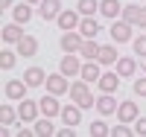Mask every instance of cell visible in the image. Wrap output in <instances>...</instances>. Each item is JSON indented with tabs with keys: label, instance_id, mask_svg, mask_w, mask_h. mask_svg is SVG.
<instances>
[{
	"label": "cell",
	"instance_id": "obj_27",
	"mask_svg": "<svg viewBox=\"0 0 146 137\" xmlns=\"http://www.w3.org/2000/svg\"><path fill=\"white\" fill-rule=\"evenodd\" d=\"M15 120H21V117H18V111L12 108V105H3V108H0V122H3V126H12Z\"/></svg>",
	"mask_w": 146,
	"mask_h": 137
},
{
	"label": "cell",
	"instance_id": "obj_2",
	"mask_svg": "<svg viewBox=\"0 0 146 137\" xmlns=\"http://www.w3.org/2000/svg\"><path fill=\"white\" fill-rule=\"evenodd\" d=\"M47 93H56V96H64V93H70V85H67V76L62 70L58 73H50V76H47Z\"/></svg>",
	"mask_w": 146,
	"mask_h": 137
},
{
	"label": "cell",
	"instance_id": "obj_11",
	"mask_svg": "<svg viewBox=\"0 0 146 137\" xmlns=\"http://www.w3.org/2000/svg\"><path fill=\"white\" fill-rule=\"evenodd\" d=\"M58 70H62L64 76H79V73H82V61L76 58V53H67L62 58V64H58Z\"/></svg>",
	"mask_w": 146,
	"mask_h": 137
},
{
	"label": "cell",
	"instance_id": "obj_14",
	"mask_svg": "<svg viewBox=\"0 0 146 137\" xmlns=\"http://www.w3.org/2000/svg\"><path fill=\"white\" fill-rule=\"evenodd\" d=\"M0 38H3L6 44H18L21 38H23V26L15 21V23H9V26H3L0 29Z\"/></svg>",
	"mask_w": 146,
	"mask_h": 137
},
{
	"label": "cell",
	"instance_id": "obj_17",
	"mask_svg": "<svg viewBox=\"0 0 146 137\" xmlns=\"http://www.w3.org/2000/svg\"><path fill=\"white\" fill-rule=\"evenodd\" d=\"M23 82H27L29 88H38V85L47 82V73L41 67H29V70H23Z\"/></svg>",
	"mask_w": 146,
	"mask_h": 137
},
{
	"label": "cell",
	"instance_id": "obj_36",
	"mask_svg": "<svg viewBox=\"0 0 146 137\" xmlns=\"http://www.w3.org/2000/svg\"><path fill=\"white\" fill-rule=\"evenodd\" d=\"M12 6V0H0V9H9Z\"/></svg>",
	"mask_w": 146,
	"mask_h": 137
},
{
	"label": "cell",
	"instance_id": "obj_23",
	"mask_svg": "<svg viewBox=\"0 0 146 137\" xmlns=\"http://www.w3.org/2000/svg\"><path fill=\"white\" fill-rule=\"evenodd\" d=\"M12 18H15L18 23H27V21L32 18V6L27 3V0H23V3H18L15 9H12Z\"/></svg>",
	"mask_w": 146,
	"mask_h": 137
},
{
	"label": "cell",
	"instance_id": "obj_38",
	"mask_svg": "<svg viewBox=\"0 0 146 137\" xmlns=\"http://www.w3.org/2000/svg\"><path fill=\"white\" fill-rule=\"evenodd\" d=\"M143 73H146V58H143Z\"/></svg>",
	"mask_w": 146,
	"mask_h": 137
},
{
	"label": "cell",
	"instance_id": "obj_28",
	"mask_svg": "<svg viewBox=\"0 0 146 137\" xmlns=\"http://www.w3.org/2000/svg\"><path fill=\"white\" fill-rule=\"evenodd\" d=\"M137 18H140V6H135V3L123 6V21H129V23H135V26H137Z\"/></svg>",
	"mask_w": 146,
	"mask_h": 137
},
{
	"label": "cell",
	"instance_id": "obj_10",
	"mask_svg": "<svg viewBox=\"0 0 146 137\" xmlns=\"http://www.w3.org/2000/svg\"><path fill=\"white\" fill-rule=\"evenodd\" d=\"M41 114L44 117H58L62 114V105H58V96L56 93H47V96H41Z\"/></svg>",
	"mask_w": 146,
	"mask_h": 137
},
{
	"label": "cell",
	"instance_id": "obj_7",
	"mask_svg": "<svg viewBox=\"0 0 146 137\" xmlns=\"http://www.w3.org/2000/svg\"><path fill=\"white\" fill-rule=\"evenodd\" d=\"M41 114V105L38 102H32V99H21V105H18V117L23 122H32V120H38Z\"/></svg>",
	"mask_w": 146,
	"mask_h": 137
},
{
	"label": "cell",
	"instance_id": "obj_4",
	"mask_svg": "<svg viewBox=\"0 0 146 137\" xmlns=\"http://www.w3.org/2000/svg\"><path fill=\"white\" fill-rule=\"evenodd\" d=\"M82 44H85V35L79 29H70V32L62 35V50H64V53H79Z\"/></svg>",
	"mask_w": 146,
	"mask_h": 137
},
{
	"label": "cell",
	"instance_id": "obj_16",
	"mask_svg": "<svg viewBox=\"0 0 146 137\" xmlns=\"http://www.w3.org/2000/svg\"><path fill=\"white\" fill-rule=\"evenodd\" d=\"M79 76H82L85 82H88V85H91V82H100V76H102V70H100V61H85Z\"/></svg>",
	"mask_w": 146,
	"mask_h": 137
},
{
	"label": "cell",
	"instance_id": "obj_5",
	"mask_svg": "<svg viewBox=\"0 0 146 137\" xmlns=\"http://www.w3.org/2000/svg\"><path fill=\"white\" fill-rule=\"evenodd\" d=\"M137 117H140V108H137L135 99H126V102H120V108H117V120H120V122H135Z\"/></svg>",
	"mask_w": 146,
	"mask_h": 137
},
{
	"label": "cell",
	"instance_id": "obj_34",
	"mask_svg": "<svg viewBox=\"0 0 146 137\" xmlns=\"http://www.w3.org/2000/svg\"><path fill=\"white\" fill-rule=\"evenodd\" d=\"M135 93H137V96H146V76L135 82Z\"/></svg>",
	"mask_w": 146,
	"mask_h": 137
},
{
	"label": "cell",
	"instance_id": "obj_24",
	"mask_svg": "<svg viewBox=\"0 0 146 137\" xmlns=\"http://www.w3.org/2000/svg\"><path fill=\"white\" fill-rule=\"evenodd\" d=\"M117 50L111 47V44H105V47H100V58H96V61H100V64H117Z\"/></svg>",
	"mask_w": 146,
	"mask_h": 137
},
{
	"label": "cell",
	"instance_id": "obj_37",
	"mask_svg": "<svg viewBox=\"0 0 146 137\" xmlns=\"http://www.w3.org/2000/svg\"><path fill=\"white\" fill-rule=\"evenodd\" d=\"M27 3H41V0H27Z\"/></svg>",
	"mask_w": 146,
	"mask_h": 137
},
{
	"label": "cell",
	"instance_id": "obj_9",
	"mask_svg": "<svg viewBox=\"0 0 146 137\" xmlns=\"http://www.w3.org/2000/svg\"><path fill=\"white\" fill-rule=\"evenodd\" d=\"M27 88H29V85L23 82V79H9L3 91H6L9 99H18V102H21V99H27Z\"/></svg>",
	"mask_w": 146,
	"mask_h": 137
},
{
	"label": "cell",
	"instance_id": "obj_13",
	"mask_svg": "<svg viewBox=\"0 0 146 137\" xmlns=\"http://www.w3.org/2000/svg\"><path fill=\"white\" fill-rule=\"evenodd\" d=\"M120 79H123V76L114 70V73H102L96 85H100V91H102V93H114V91L120 88Z\"/></svg>",
	"mask_w": 146,
	"mask_h": 137
},
{
	"label": "cell",
	"instance_id": "obj_19",
	"mask_svg": "<svg viewBox=\"0 0 146 137\" xmlns=\"http://www.w3.org/2000/svg\"><path fill=\"white\" fill-rule=\"evenodd\" d=\"M79 32L85 35V38H96V35H100V23H96V18H94V15L82 18V23H79Z\"/></svg>",
	"mask_w": 146,
	"mask_h": 137
},
{
	"label": "cell",
	"instance_id": "obj_22",
	"mask_svg": "<svg viewBox=\"0 0 146 137\" xmlns=\"http://www.w3.org/2000/svg\"><path fill=\"white\" fill-rule=\"evenodd\" d=\"M100 15H105V18H117V15H123L120 0H100Z\"/></svg>",
	"mask_w": 146,
	"mask_h": 137
},
{
	"label": "cell",
	"instance_id": "obj_32",
	"mask_svg": "<svg viewBox=\"0 0 146 137\" xmlns=\"http://www.w3.org/2000/svg\"><path fill=\"white\" fill-rule=\"evenodd\" d=\"M111 134H114V137H131V134H135V128H129V122H120V126L111 128Z\"/></svg>",
	"mask_w": 146,
	"mask_h": 137
},
{
	"label": "cell",
	"instance_id": "obj_18",
	"mask_svg": "<svg viewBox=\"0 0 146 137\" xmlns=\"http://www.w3.org/2000/svg\"><path fill=\"white\" fill-rule=\"evenodd\" d=\"M114 67H117V73H120L123 79H129V76H135V73H137V61L126 56V58H117V64H114Z\"/></svg>",
	"mask_w": 146,
	"mask_h": 137
},
{
	"label": "cell",
	"instance_id": "obj_15",
	"mask_svg": "<svg viewBox=\"0 0 146 137\" xmlns=\"http://www.w3.org/2000/svg\"><path fill=\"white\" fill-rule=\"evenodd\" d=\"M58 117L64 120V126H73V128H76V126H79V120H82V108H79L76 102H73V105H64Z\"/></svg>",
	"mask_w": 146,
	"mask_h": 137
},
{
	"label": "cell",
	"instance_id": "obj_3",
	"mask_svg": "<svg viewBox=\"0 0 146 137\" xmlns=\"http://www.w3.org/2000/svg\"><path fill=\"white\" fill-rule=\"evenodd\" d=\"M131 26H135V23H129V21H114L111 23V38H114V44L135 41V38H131Z\"/></svg>",
	"mask_w": 146,
	"mask_h": 137
},
{
	"label": "cell",
	"instance_id": "obj_6",
	"mask_svg": "<svg viewBox=\"0 0 146 137\" xmlns=\"http://www.w3.org/2000/svg\"><path fill=\"white\" fill-rule=\"evenodd\" d=\"M56 23L62 26L64 32H70V29H79V9H62V15L56 18Z\"/></svg>",
	"mask_w": 146,
	"mask_h": 137
},
{
	"label": "cell",
	"instance_id": "obj_1",
	"mask_svg": "<svg viewBox=\"0 0 146 137\" xmlns=\"http://www.w3.org/2000/svg\"><path fill=\"white\" fill-rule=\"evenodd\" d=\"M70 99H73L79 108H94V105H96V102H94V93H91V88H88V82H85V79H79V82L70 85Z\"/></svg>",
	"mask_w": 146,
	"mask_h": 137
},
{
	"label": "cell",
	"instance_id": "obj_35",
	"mask_svg": "<svg viewBox=\"0 0 146 137\" xmlns=\"http://www.w3.org/2000/svg\"><path fill=\"white\" fill-rule=\"evenodd\" d=\"M137 26H143V29H146V6L140 9V18H137Z\"/></svg>",
	"mask_w": 146,
	"mask_h": 137
},
{
	"label": "cell",
	"instance_id": "obj_29",
	"mask_svg": "<svg viewBox=\"0 0 146 137\" xmlns=\"http://www.w3.org/2000/svg\"><path fill=\"white\" fill-rule=\"evenodd\" d=\"M15 61H18V56L12 53V50H0V67H3V70H12Z\"/></svg>",
	"mask_w": 146,
	"mask_h": 137
},
{
	"label": "cell",
	"instance_id": "obj_26",
	"mask_svg": "<svg viewBox=\"0 0 146 137\" xmlns=\"http://www.w3.org/2000/svg\"><path fill=\"white\" fill-rule=\"evenodd\" d=\"M79 15L82 18H88V15H96V12H100V0H79Z\"/></svg>",
	"mask_w": 146,
	"mask_h": 137
},
{
	"label": "cell",
	"instance_id": "obj_31",
	"mask_svg": "<svg viewBox=\"0 0 146 137\" xmlns=\"http://www.w3.org/2000/svg\"><path fill=\"white\" fill-rule=\"evenodd\" d=\"M131 47H135V56L146 58V35H137V38L131 41Z\"/></svg>",
	"mask_w": 146,
	"mask_h": 137
},
{
	"label": "cell",
	"instance_id": "obj_30",
	"mask_svg": "<svg viewBox=\"0 0 146 137\" xmlns=\"http://www.w3.org/2000/svg\"><path fill=\"white\" fill-rule=\"evenodd\" d=\"M105 134H111L108 126H105L102 120H94V122H91V137H105Z\"/></svg>",
	"mask_w": 146,
	"mask_h": 137
},
{
	"label": "cell",
	"instance_id": "obj_12",
	"mask_svg": "<svg viewBox=\"0 0 146 137\" xmlns=\"http://www.w3.org/2000/svg\"><path fill=\"white\" fill-rule=\"evenodd\" d=\"M117 99H114V93H102L100 99H96V111H100L102 117H111V114H117Z\"/></svg>",
	"mask_w": 146,
	"mask_h": 137
},
{
	"label": "cell",
	"instance_id": "obj_33",
	"mask_svg": "<svg viewBox=\"0 0 146 137\" xmlns=\"http://www.w3.org/2000/svg\"><path fill=\"white\" fill-rule=\"evenodd\" d=\"M135 134H143V137H146V120H143V117L135 120Z\"/></svg>",
	"mask_w": 146,
	"mask_h": 137
},
{
	"label": "cell",
	"instance_id": "obj_20",
	"mask_svg": "<svg viewBox=\"0 0 146 137\" xmlns=\"http://www.w3.org/2000/svg\"><path fill=\"white\" fill-rule=\"evenodd\" d=\"M15 47H18V53H21V56H27V58L38 53V41H35L32 35H23V38H21V41H18Z\"/></svg>",
	"mask_w": 146,
	"mask_h": 137
},
{
	"label": "cell",
	"instance_id": "obj_25",
	"mask_svg": "<svg viewBox=\"0 0 146 137\" xmlns=\"http://www.w3.org/2000/svg\"><path fill=\"white\" fill-rule=\"evenodd\" d=\"M35 134H38V137H50V134H56V128H53V117L35 120Z\"/></svg>",
	"mask_w": 146,
	"mask_h": 137
},
{
	"label": "cell",
	"instance_id": "obj_8",
	"mask_svg": "<svg viewBox=\"0 0 146 137\" xmlns=\"http://www.w3.org/2000/svg\"><path fill=\"white\" fill-rule=\"evenodd\" d=\"M38 15L44 21H56L58 15H62V0H41L38 3Z\"/></svg>",
	"mask_w": 146,
	"mask_h": 137
},
{
	"label": "cell",
	"instance_id": "obj_21",
	"mask_svg": "<svg viewBox=\"0 0 146 137\" xmlns=\"http://www.w3.org/2000/svg\"><path fill=\"white\" fill-rule=\"evenodd\" d=\"M79 56H82L85 61H96V58H100V44H96L94 38H85V44H82V50H79Z\"/></svg>",
	"mask_w": 146,
	"mask_h": 137
}]
</instances>
